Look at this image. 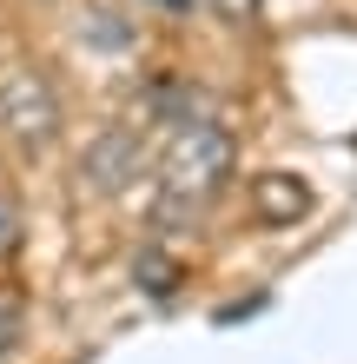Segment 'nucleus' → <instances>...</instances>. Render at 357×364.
<instances>
[{
  "label": "nucleus",
  "mask_w": 357,
  "mask_h": 364,
  "mask_svg": "<svg viewBox=\"0 0 357 364\" xmlns=\"http://www.w3.org/2000/svg\"><path fill=\"white\" fill-rule=\"evenodd\" d=\"M238 173V139L225 133L219 119H185L172 126V139L159 146V166H153V179H159V219H172V225H192L212 212V199L225 186H232Z\"/></svg>",
  "instance_id": "nucleus-1"
},
{
  "label": "nucleus",
  "mask_w": 357,
  "mask_h": 364,
  "mask_svg": "<svg viewBox=\"0 0 357 364\" xmlns=\"http://www.w3.org/2000/svg\"><path fill=\"white\" fill-rule=\"evenodd\" d=\"M60 133H67V100L40 67H13L0 73V139L20 159H47Z\"/></svg>",
  "instance_id": "nucleus-2"
},
{
  "label": "nucleus",
  "mask_w": 357,
  "mask_h": 364,
  "mask_svg": "<svg viewBox=\"0 0 357 364\" xmlns=\"http://www.w3.org/2000/svg\"><path fill=\"white\" fill-rule=\"evenodd\" d=\"M145 166H153V146H145L139 126H99L79 153V186L93 199H119L133 179H145Z\"/></svg>",
  "instance_id": "nucleus-3"
},
{
  "label": "nucleus",
  "mask_w": 357,
  "mask_h": 364,
  "mask_svg": "<svg viewBox=\"0 0 357 364\" xmlns=\"http://www.w3.org/2000/svg\"><path fill=\"white\" fill-rule=\"evenodd\" d=\"M20 338H27V298L13 285H0V358H13Z\"/></svg>",
  "instance_id": "nucleus-4"
},
{
  "label": "nucleus",
  "mask_w": 357,
  "mask_h": 364,
  "mask_svg": "<svg viewBox=\"0 0 357 364\" xmlns=\"http://www.w3.org/2000/svg\"><path fill=\"white\" fill-rule=\"evenodd\" d=\"M20 239H27V212H20V192L0 186V265L20 252Z\"/></svg>",
  "instance_id": "nucleus-5"
},
{
  "label": "nucleus",
  "mask_w": 357,
  "mask_h": 364,
  "mask_svg": "<svg viewBox=\"0 0 357 364\" xmlns=\"http://www.w3.org/2000/svg\"><path fill=\"white\" fill-rule=\"evenodd\" d=\"M172 278H179V265L165 259V252H145V259H139V285H145V291L172 298Z\"/></svg>",
  "instance_id": "nucleus-6"
},
{
  "label": "nucleus",
  "mask_w": 357,
  "mask_h": 364,
  "mask_svg": "<svg viewBox=\"0 0 357 364\" xmlns=\"http://www.w3.org/2000/svg\"><path fill=\"white\" fill-rule=\"evenodd\" d=\"M258 7H265V0H212V14L225 20V27H251V20H258Z\"/></svg>",
  "instance_id": "nucleus-7"
},
{
  "label": "nucleus",
  "mask_w": 357,
  "mask_h": 364,
  "mask_svg": "<svg viewBox=\"0 0 357 364\" xmlns=\"http://www.w3.org/2000/svg\"><path fill=\"white\" fill-rule=\"evenodd\" d=\"M153 7H165V14H185V7H192V0H153Z\"/></svg>",
  "instance_id": "nucleus-8"
}]
</instances>
